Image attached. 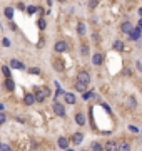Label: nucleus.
Wrapping results in <instances>:
<instances>
[{
	"label": "nucleus",
	"mask_w": 142,
	"mask_h": 151,
	"mask_svg": "<svg viewBox=\"0 0 142 151\" xmlns=\"http://www.w3.org/2000/svg\"><path fill=\"white\" fill-rule=\"evenodd\" d=\"M77 81H79V82H84V84H89L90 82V74L85 72V71H80V72L77 74Z\"/></svg>",
	"instance_id": "4"
},
{
	"label": "nucleus",
	"mask_w": 142,
	"mask_h": 151,
	"mask_svg": "<svg viewBox=\"0 0 142 151\" xmlns=\"http://www.w3.org/2000/svg\"><path fill=\"white\" fill-rule=\"evenodd\" d=\"M54 67H55V71L62 72V71H64V61L59 59V57H55V59H54Z\"/></svg>",
	"instance_id": "10"
},
{
	"label": "nucleus",
	"mask_w": 142,
	"mask_h": 151,
	"mask_svg": "<svg viewBox=\"0 0 142 151\" xmlns=\"http://www.w3.org/2000/svg\"><path fill=\"white\" fill-rule=\"evenodd\" d=\"M77 34L79 35L85 34V24H84V22H79V24H77Z\"/></svg>",
	"instance_id": "19"
},
{
	"label": "nucleus",
	"mask_w": 142,
	"mask_h": 151,
	"mask_svg": "<svg viewBox=\"0 0 142 151\" xmlns=\"http://www.w3.org/2000/svg\"><path fill=\"white\" fill-rule=\"evenodd\" d=\"M3 86H5V89L10 91V92L15 89V82L12 81V77H7V79H5V82H3Z\"/></svg>",
	"instance_id": "8"
},
{
	"label": "nucleus",
	"mask_w": 142,
	"mask_h": 151,
	"mask_svg": "<svg viewBox=\"0 0 142 151\" xmlns=\"http://www.w3.org/2000/svg\"><path fill=\"white\" fill-rule=\"evenodd\" d=\"M2 72H3L5 77H10V74H12V72H10V67H7V66H2Z\"/></svg>",
	"instance_id": "24"
},
{
	"label": "nucleus",
	"mask_w": 142,
	"mask_h": 151,
	"mask_svg": "<svg viewBox=\"0 0 142 151\" xmlns=\"http://www.w3.org/2000/svg\"><path fill=\"white\" fill-rule=\"evenodd\" d=\"M17 8H19V10H25V3H24V2H19V3H17Z\"/></svg>",
	"instance_id": "32"
},
{
	"label": "nucleus",
	"mask_w": 142,
	"mask_h": 151,
	"mask_svg": "<svg viewBox=\"0 0 142 151\" xmlns=\"http://www.w3.org/2000/svg\"><path fill=\"white\" fill-rule=\"evenodd\" d=\"M75 123L79 124V126H84V124H85V116H84L82 113H77V114H75Z\"/></svg>",
	"instance_id": "16"
},
{
	"label": "nucleus",
	"mask_w": 142,
	"mask_h": 151,
	"mask_svg": "<svg viewBox=\"0 0 142 151\" xmlns=\"http://www.w3.org/2000/svg\"><path fill=\"white\" fill-rule=\"evenodd\" d=\"M104 148H105V151H119V143H115L114 139H109Z\"/></svg>",
	"instance_id": "5"
},
{
	"label": "nucleus",
	"mask_w": 142,
	"mask_h": 151,
	"mask_svg": "<svg viewBox=\"0 0 142 151\" xmlns=\"http://www.w3.org/2000/svg\"><path fill=\"white\" fill-rule=\"evenodd\" d=\"M129 106H132V108H134V106H137V101H135L134 97H129Z\"/></svg>",
	"instance_id": "31"
},
{
	"label": "nucleus",
	"mask_w": 142,
	"mask_h": 151,
	"mask_svg": "<svg viewBox=\"0 0 142 151\" xmlns=\"http://www.w3.org/2000/svg\"><path fill=\"white\" fill-rule=\"evenodd\" d=\"M65 151H72V150H65Z\"/></svg>",
	"instance_id": "38"
},
{
	"label": "nucleus",
	"mask_w": 142,
	"mask_h": 151,
	"mask_svg": "<svg viewBox=\"0 0 142 151\" xmlns=\"http://www.w3.org/2000/svg\"><path fill=\"white\" fill-rule=\"evenodd\" d=\"M99 5V0H89V7L90 8H95Z\"/></svg>",
	"instance_id": "27"
},
{
	"label": "nucleus",
	"mask_w": 142,
	"mask_h": 151,
	"mask_svg": "<svg viewBox=\"0 0 142 151\" xmlns=\"http://www.w3.org/2000/svg\"><path fill=\"white\" fill-rule=\"evenodd\" d=\"M54 113H55V116H60V117H64L65 116V106L64 104H60V103H54Z\"/></svg>",
	"instance_id": "2"
},
{
	"label": "nucleus",
	"mask_w": 142,
	"mask_h": 151,
	"mask_svg": "<svg viewBox=\"0 0 142 151\" xmlns=\"http://www.w3.org/2000/svg\"><path fill=\"white\" fill-rule=\"evenodd\" d=\"M80 52H82V55H87L89 54V45H87V44H82Z\"/></svg>",
	"instance_id": "26"
},
{
	"label": "nucleus",
	"mask_w": 142,
	"mask_h": 151,
	"mask_svg": "<svg viewBox=\"0 0 142 151\" xmlns=\"http://www.w3.org/2000/svg\"><path fill=\"white\" fill-rule=\"evenodd\" d=\"M2 109H3V106H2V104H0V111H2Z\"/></svg>",
	"instance_id": "36"
},
{
	"label": "nucleus",
	"mask_w": 142,
	"mask_h": 151,
	"mask_svg": "<svg viewBox=\"0 0 142 151\" xmlns=\"http://www.w3.org/2000/svg\"><path fill=\"white\" fill-rule=\"evenodd\" d=\"M24 103H25V106H32V104L37 103V101H35V96H34V94H25V97H24Z\"/></svg>",
	"instance_id": "14"
},
{
	"label": "nucleus",
	"mask_w": 142,
	"mask_h": 151,
	"mask_svg": "<svg viewBox=\"0 0 142 151\" xmlns=\"http://www.w3.org/2000/svg\"><path fill=\"white\" fill-rule=\"evenodd\" d=\"M102 62H104V55L102 54H94L92 55V64H94V66H100Z\"/></svg>",
	"instance_id": "12"
},
{
	"label": "nucleus",
	"mask_w": 142,
	"mask_h": 151,
	"mask_svg": "<svg viewBox=\"0 0 142 151\" xmlns=\"http://www.w3.org/2000/svg\"><path fill=\"white\" fill-rule=\"evenodd\" d=\"M64 99H65L67 104H75V96L72 92H65V94H64Z\"/></svg>",
	"instance_id": "15"
},
{
	"label": "nucleus",
	"mask_w": 142,
	"mask_h": 151,
	"mask_svg": "<svg viewBox=\"0 0 142 151\" xmlns=\"http://www.w3.org/2000/svg\"><path fill=\"white\" fill-rule=\"evenodd\" d=\"M57 144H59V148H62V150H67L69 148V139L67 138H64V136H60L59 138V141H57Z\"/></svg>",
	"instance_id": "13"
},
{
	"label": "nucleus",
	"mask_w": 142,
	"mask_h": 151,
	"mask_svg": "<svg viewBox=\"0 0 142 151\" xmlns=\"http://www.w3.org/2000/svg\"><path fill=\"white\" fill-rule=\"evenodd\" d=\"M57 2H65V0H57Z\"/></svg>",
	"instance_id": "37"
},
{
	"label": "nucleus",
	"mask_w": 142,
	"mask_h": 151,
	"mask_svg": "<svg viewBox=\"0 0 142 151\" xmlns=\"http://www.w3.org/2000/svg\"><path fill=\"white\" fill-rule=\"evenodd\" d=\"M35 96V101L37 103H44L45 99H48V96H50V89L48 87H37L34 92Z\"/></svg>",
	"instance_id": "1"
},
{
	"label": "nucleus",
	"mask_w": 142,
	"mask_h": 151,
	"mask_svg": "<svg viewBox=\"0 0 142 151\" xmlns=\"http://www.w3.org/2000/svg\"><path fill=\"white\" fill-rule=\"evenodd\" d=\"M114 49H115V50H122V49H124V42L115 41V42H114Z\"/></svg>",
	"instance_id": "23"
},
{
	"label": "nucleus",
	"mask_w": 142,
	"mask_h": 151,
	"mask_svg": "<svg viewBox=\"0 0 142 151\" xmlns=\"http://www.w3.org/2000/svg\"><path fill=\"white\" fill-rule=\"evenodd\" d=\"M121 30L124 32V34H130V32L134 30V27H132V24H130V22H124V24L121 25Z\"/></svg>",
	"instance_id": "6"
},
{
	"label": "nucleus",
	"mask_w": 142,
	"mask_h": 151,
	"mask_svg": "<svg viewBox=\"0 0 142 151\" xmlns=\"http://www.w3.org/2000/svg\"><path fill=\"white\" fill-rule=\"evenodd\" d=\"M119 151H130V144L127 141H122L119 143Z\"/></svg>",
	"instance_id": "20"
},
{
	"label": "nucleus",
	"mask_w": 142,
	"mask_h": 151,
	"mask_svg": "<svg viewBox=\"0 0 142 151\" xmlns=\"http://www.w3.org/2000/svg\"><path fill=\"white\" fill-rule=\"evenodd\" d=\"M67 49H69V45H67V42H65V41L55 42V45H54V50H55V52H59V54H60V52H65Z\"/></svg>",
	"instance_id": "3"
},
{
	"label": "nucleus",
	"mask_w": 142,
	"mask_h": 151,
	"mask_svg": "<svg viewBox=\"0 0 142 151\" xmlns=\"http://www.w3.org/2000/svg\"><path fill=\"white\" fill-rule=\"evenodd\" d=\"M87 86L89 84H84V82H79V81H77V82H75V89L79 91V92H85Z\"/></svg>",
	"instance_id": "18"
},
{
	"label": "nucleus",
	"mask_w": 142,
	"mask_h": 151,
	"mask_svg": "<svg viewBox=\"0 0 142 151\" xmlns=\"http://www.w3.org/2000/svg\"><path fill=\"white\" fill-rule=\"evenodd\" d=\"M10 67L12 69H25V64L20 61H17V59H12L10 61Z\"/></svg>",
	"instance_id": "9"
},
{
	"label": "nucleus",
	"mask_w": 142,
	"mask_h": 151,
	"mask_svg": "<svg viewBox=\"0 0 142 151\" xmlns=\"http://www.w3.org/2000/svg\"><path fill=\"white\" fill-rule=\"evenodd\" d=\"M92 96H94L92 92H84V96H82V97H84V101H89V99H90Z\"/></svg>",
	"instance_id": "30"
},
{
	"label": "nucleus",
	"mask_w": 142,
	"mask_h": 151,
	"mask_svg": "<svg viewBox=\"0 0 142 151\" xmlns=\"http://www.w3.org/2000/svg\"><path fill=\"white\" fill-rule=\"evenodd\" d=\"M139 29H142V19L139 20Z\"/></svg>",
	"instance_id": "35"
},
{
	"label": "nucleus",
	"mask_w": 142,
	"mask_h": 151,
	"mask_svg": "<svg viewBox=\"0 0 142 151\" xmlns=\"http://www.w3.org/2000/svg\"><path fill=\"white\" fill-rule=\"evenodd\" d=\"M45 25H47V22L44 20V19H39V27H40L42 30H44V29H45Z\"/></svg>",
	"instance_id": "29"
},
{
	"label": "nucleus",
	"mask_w": 142,
	"mask_h": 151,
	"mask_svg": "<svg viewBox=\"0 0 142 151\" xmlns=\"http://www.w3.org/2000/svg\"><path fill=\"white\" fill-rule=\"evenodd\" d=\"M5 121H7V116H5V113H2V111H0V124H3Z\"/></svg>",
	"instance_id": "28"
},
{
	"label": "nucleus",
	"mask_w": 142,
	"mask_h": 151,
	"mask_svg": "<svg viewBox=\"0 0 142 151\" xmlns=\"http://www.w3.org/2000/svg\"><path fill=\"white\" fill-rule=\"evenodd\" d=\"M2 44H3V47H10V41H8V39H3Z\"/></svg>",
	"instance_id": "33"
},
{
	"label": "nucleus",
	"mask_w": 142,
	"mask_h": 151,
	"mask_svg": "<svg viewBox=\"0 0 142 151\" xmlns=\"http://www.w3.org/2000/svg\"><path fill=\"white\" fill-rule=\"evenodd\" d=\"M37 10H39V8H35V7H28V8H27L28 14H34V12H37Z\"/></svg>",
	"instance_id": "34"
},
{
	"label": "nucleus",
	"mask_w": 142,
	"mask_h": 151,
	"mask_svg": "<svg viewBox=\"0 0 142 151\" xmlns=\"http://www.w3.org/2000/svg\"><path fill=\"white\" fill-rule=\"evenodd\" d=\"M90 151H105V148H104V146H102V144H99V143H92L90 144Z\"/></svg>",
	"instance_id": "17"
},
{
	"label": "nucleus",
	"mask_w": 142,
	"mask_h": 151,
	"mask_svg": "<svg viewBox=\"0 0 142 151\" xmlns=\"http://www.w3.org/2000/svg\"><path fill=\"white\" fill-rule=\"evenodd\" d=\"M82 141H84V134L82 133H74L72 134V143L74 144H80Z\"/></svg>",
	"instance_id": "11"
},
{
	"label": "nucleus",
	"mask_w": 142,
	"mask_h": 151,
	"mask_svg": "<svg viewBox=\"0 0 142 151\" xmlns=\"http://www.w3.org/2000/svg\"><path fill=\"white\" fill-rule=\"evenodd\" d=\"M141 32H142V29H139V27H135L130 34H129V37L132 39V41H139L141 39Z\"/></svg>",
	"instance_id": "7"
},
{
	"label": "nucleus",
	"mask_w": 142,
	"mask_h": 151,
	"mask_svg": "<svg viewBox=\"0 0 142 151\" xmlns=\"http://www.w3.org/2000/svg\"><path fill=\"white\" fill-rule=\"evenodd\" d=\"M0 151H12V148L7 143H0Z\"/></svg>",
	"instance_id": "25"
},
{
	"label": "nucleus",
	"mask_w": 142,
	"mask_h": 151,
	"mask_svg": "<svg viewBox=\"0 0 142 151\" xmlns=\"http://www.w3.org/2000/svg\"><path fill=\"white\" fill-rule=\"evenodd\" d=\"M3 14H5V17H7V19H14V8H12V7H7L5 10H3Z\"/></svg>",
	"instance_id": "21"
},
{
	"label": "nucleus",
	"mask_w": 142,
	"mask_h": 151,
	"mask_svg": "<svg viewBox=\"0 0 142 151\" xmlns=\"http://www.w3.org/2000/svg\"><path fill=\"white\" fill-rule=\"evenodd\" d=\"M42 71H40V67H30L28 69V74H32V76H39Z\"/></svg>",
	"instance_id": "22"
}]
</instances>
